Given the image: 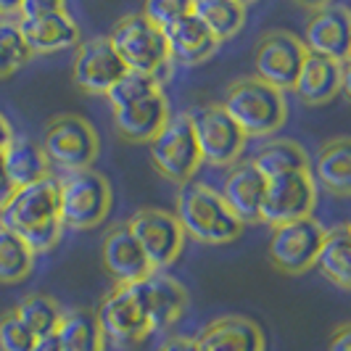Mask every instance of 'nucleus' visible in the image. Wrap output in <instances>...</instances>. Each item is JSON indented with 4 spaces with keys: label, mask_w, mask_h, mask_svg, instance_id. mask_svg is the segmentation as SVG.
<instances>
[{
    "label": "nucleus",
    "mask_w": 351,
    "mask_h": 351,
    "mask_svg": "<svg viewBox=\"0 0 351 351\" xmlns=\"http://www.w3.org/2000/svg\"><path fill=\"white\" fill-rule=\"evenodd\" d=\"M306 48L296 35L285 29H272L259 40L254 53V69L256 80L275 90H293V82L299 77V69L304 64Z\"/></svg>",
    "instance_id": "nucleus-13"
},
{
    "label": "nucleus",
    "mask_w": 351,
    "mask_h": 351,
    "mask_svg": "<svg viewBox=\"0 0 351 351\" xmlns=\"http://www.w3.org/2000/svg\"><path fill=\"white\" fill-rule=\"evenodd\" d=\"M158 90H161V82H158V80L145 77V74H135V71H127L122 80L106 93V98H108L111 108L117 111V108H124V106H130V104H138V101L154 95Z\"/></svg>",
    "instance_id": "nucleus-33"
},
{
    "label": "nucleus",
    "mask_w": 351,
    "mask_h": 351,
    "mask_svg": "<svg viewBox=\"0 0 351 351\" xmlns=\"http://www.w3.org/2000/svg\"><path fill=\"white\" fill-rule=\"evenodd\" d=\"M0 228L19 235L32 254H45L61 241L58 180L43 177L27 188H16L0 209Z\"/></svg>",
    "instance_id": "nucleus-1"
},
{
    "label": "nucleus",
    "mask_w": 351,
    "mask_h": 351,
    "mask_svg": "<svg viewBox=\"0 0 351 351\" xmlns=\"http://www.w3.org/2000/svg\"><path fill=\"white\" fill-rule=\"evenodd\" d=\"M346 82H349L346 64H338V61H330L325 56L306 51L299 77L293 82V90L306 106H325L346 88Z\"/></svg>",
    "instance_id": "nucleus-19"
},
{
    "label": "nucleus",
    "mask_w": 351,
    "mask_h": 351,
    "mask_svg": "<svg viewBox=\"0 0 351 351\" xmlns=\"http://www.w3.org/2000/svg\"><path fill=\"white\" fill-rule=\"evenodd\" d=\"M56 333L61 341V351H104L106 338L98 328L93 309L80 306V309L64 312Z\"/></svg>",
    "instance_id": "nucleus-29"
},
{
    "label": "nucleus",
    "mask_w": 351,
    "mask_h": 351,
    "mask_svg": "<svg viewBox=\"0 0 351 351\" xmlns=\"http://www.w3.org/2000/svg\"><path fill=\"white\" fill-rule=\"evenodd\" d=\"M124 74L127 69L117 51L111 48L108 37H90L77 48L71 77L80 90H85L90 95H106Z\"/></svg>",
    "instance_id": "nucleus-16"
},
{
    "label": "nucleus",
    "mask_w": 351,
    "mask_h": 351,
    "mask_svg": "<svg viewBox=\"0 0 351 351\" xmlns=\"http://www.w3.org/2000/svg\"><path fill=\"white\" fill-rule=\"evenodd\" d=\"M95 319L104 338H111L117 346L141 343L148 333H154L132 285H117L114 291H108L95 312Z\"/></svg>",
    "instance_id": "nucleus-14"
},
{
    "label": "nucleus",
    "mask_w": 351,
    "mask_h": 351,
    "mask_svg": "<svg viewBox=\"0 0 351 351\" xmlns=\"http://www.w3.org/2000/svg\"><path fill=\"white\" fill-rule=\"evenodd\" d=\"M222 111L230 117L243 138H264L278 132L288 119V106L280 90L259 82L256 77H246L232 82L225 95Z\"/></svg>",
    "instance_id": "nucleus-3"
},
{
    "label": "nucleus",
    "mask_w": 351,
    "mask_h": 351,
    "mask_svg": "<svg viewBox=\"0 0 351 351\" xmlns=\"http://www.w3.org/2000/svg\"><path fill=\"white\" fill-rule=\"evenodd\" d=\"M3 177L5 175H3V154H0V180H3Z\"/></svg>",
    "instance_id": "nucleus-42"
},
{
    "label": "nucleus",
    "mask_w": 351,
    "mask_h": 351,
    "mask_svg": "<svg viewBox=\"0 0 351 351\" xmlns=\"http://www.w3.org/2000/svg\"><path fill=\"white\" fill-rule=\"evenodd\" d=\"M161 351H198V343H195V338H188V335H172Z\"/></svg>",
    "instance_id": "nucleus-37"
},
{
    "label": "nucleus",
    "mask_w": 351,
    "mask_h": 351,
    "mask_svg": "<svg viewBox=\"0 0 351 351\" xmlns=\"http://www.w3.org/2000/svg\"><path fill=\"white\" fill-rule=\"evenodd\" d=\"M14 8H16V3L14 5H0V14H14Z\"/></svg>",
    "instance_id": "nucleus-41"
},
{
    "label": "nucleus",
    "mask_w": 351,
    "mask_h": 351,
    "mask_svg": "<svg viewBox=\"0 0 351 351\" xmlns=\"http://www.w3.org/2000/svg\"><path fill=\"white\" fill-rule=\"evenodd\" d=\"M351 232L349 225H338L333 230H325V238H322V246L317 254V267L319 272L328 278V280L338 285L341 291H349L351 288Z\"/></svg>",
    "instance_id": "nucleus-27"
},
{
    "label": "nucleus",
    "mask_w": 351,
    "mask_h": 351,
    "mask_svg": "<svg viewBox=\"0 0 351 351\" xmlns=\"http://www.w3.org/2000/svg\"><path fill=\"white\" fill-rule=\"evenodd\" d=\"M251 167L269 182L278 177L293 175V172H306L309 169V156L293 141H269L259 148V154L254 156Z\"/></svg>",
    "instance_id": "nucleus-28"
},
{
    "label": "nucleus",
    "mask_w": 351,
    "mask_h": 351,
    "mask_svg": "<svg viewBox=\"0 0 351 351\" xmlns=\"http://www.w3.org/2000/svg\"><path fill=\"white\" fill-rule=\"evenodd\" d=\"M11 138H14V132H11V124H8V119L0 114V154H3V148L11 143Z\"/></svg>",
    "instance_id": "nucleus-39"
},
{
    "label": "nucleus",
    "mask_w": 351,
    "mask_h": 351,
    "mask_svg": "<svg viewBox=\"0 0 351 351\" xmlns=\"http://www.w3.org/2000/svg\"><path fill=\"white\" fill-rule=\"evenodd\" d=\"M164 43H167V53L169 61L182 64V66H198L204 64L209 56L217 51V40L206 32V27L191 14V8L185 14L172 19L164 29H158Z\"/></svg>",
    "instance_id": "nucleus-18"
},
{
    "label": "nucleus",
    "mask_w": 351,
    "mask_h": 351,
    "mask_svg": "<svg viewBox=\"0 0 351 351\" xmlns=\"http://www.w3.org/2000/svg\"><path fill=\"white\" fill-rule=\"evenodd\" d=\"M315 182L338 198L351 193V141L346 135L328 141L315 161Z\"/></svg>",
    "instance_id": "nucleus-25"
},
{
    "label": "nucleus",
    "mask_w": 351,
    "mask_h": 351,
    "mask_svg": "<svg viewBox=\"0 0 351 351\" xmlns=\"http://www.w3.org/2000/svg\"><path fill=\"white\" fill-rule=\"evenodd\" d=\"M132 291L141 301L143 312L151 322V330H164L177 322L188 309V291L169 275L151 272L143 280L132 282Z\"/></svg>",
    "instance_id": "nucleus-17"
},
{
    "label": "nucleus",
    "mask_w": 351,
    "mask_h": 351,
    "mask_svg": "<svg viewBox=\"0 0 351 351\" xmlns=\"http://www.w3.org/2000/svg\"><path fill=\"white\" fill-rule=\"evenodd\" d=\"M330 351H351V325H338L330 333Z\"/></svg>",
    "instance_id": "nucleus-36"
},
{
    "label": "nucleus",
    "mask_w": 351,
    "mask_h": 351,
    "mask_svg": "<svg viewBox=\"0 0 351 351\" xmlns=\"http://www.w3.org/2000/svg\"><path fill=\"white\" fill-rule=\"evenodd\" d=\"M108 43L122 58L127 71L145 74V77L164 82L169 64H172L167 53V43L156 27L143 19V14H127L119 19L108 35Z\"/></svg>",
    "instance_id": "nucleus-5"
},
{
    "label": "nucleus",
    "mask_w": 351,
    "mask_h": 351,
    "mask_svg": "<svg viewBox=\"0 0 351 351\" xmlns=\"http://www.w3.org/2000/svg\"><path fill=\"white\" fill-rule=\"evenodd\" d=\"M193 138L198 145V156L206 164L214 167H232L238 156L246 148L243 132L230 122V117L222 111L219 104L198 106L195 111L188 114Z\"/></svg>",
    "instance_id": "nucleus-9"
},
{
    "label": "nucleus",
    "mask_w": 351,
    "mask_h": 351,
    "mask_svg": "<svg viewBox=\"0 0 351 351\" xmlns=\"http://www.w3.org/2000/svg\"><path fill=\"white\" fill-rule=\"evenodd\" d=\"M11 193H14V188H11V185H8V180L3 177V180H0V209L5 206V201L11 198Z\"/></svg>",
    "instance_id": "nucleus-40"
},
{
    "label": "nucleus",
    "mask_w": 351,
    "mask_h": 351,
    "mask_svg": "<svg viewBox=\"0 0 351 351\" xmlns=\"http://www.w3.org/2000/svg\"><path fill=\"white\" fill-rule=\"evenodd\" d=\"M40 148L48 164L56 169H64L66 175V172L93 169V161L101 154V138L85 117L58 114L45 127V138Z\"/></svg>",
    "instance_id": "nucleus-7"
},
{
    "label": "nucleus",
    "mask_w": 351,
    "mask_h": 351,
    "mask_svg": "<svg viewBox=\"0 0 351 351\" xmlns=\"http://www.w3.org/2000/svg\"><path fill=\"white\" fill-rule=\"evenodd\" d=\"M325 238V228L315 217H304L280 228H272L267 256L282 275H304L317 262V254Z\"/></svg>",
    "instance_id": "nucleus-10"
},
{
    "label": "nucleus",
    "mask_w": 351,
    "mask_h": 351,
    "mask_svg": "<svg viewBox=\"0 0 351 351\" xmlns=\"http://www.w3.org/2000/svg\"><path fill=\"white\" fill-rule=\"evenodd\" d=\"M101 259H104L106 272L117 280V285H132L154 272L127 225H117L106 232Z\"/></svg>",
    "instance_id": "nucleus-20"
},
{
    "label": "nucleus",
    "mask_w": 351,
    "mask_h": 351,
    "mask_svg": "<svg viewBox=\"0 0 351 351\" xmlns=\"http://www.w3.org/2000/svg\"><path fill=\"white\" fill-rule=\"evenodd\" d=\"M198 351H264L267 338L264 330L248 317L225 315L217 317L195 338Z\"/></svg>",
    "instance_id": "nucleus-21"
},
{
    "label": "nucleus",
    "mask_w": 351,
    "mask_h": 351,
    "mask_svg": "<svg viewBox=\"0 0 351 351\" xmlns=\"http://www.w3.org/2000/svg\"><path fill=\"white\" fill-rule=\"evenodd\" d=\"M169 114V101L167 95L158 90L154 95L143 98L138 104H130L124 108L114 111V127L117 135L127 143H151L161 132V127L167 124Z\"/></svg>",
    "instance_id": "nucleus-22"
},
{
    "label": "nucleus",
    "mask_w": 351,
    "mask_h": 351,
    "mask_svg": "<svg viewBox=\"0 0 351 351\" xmlns=\"http://www.w3.org/2000/svg\"><path fill=\"white\" fill-rule=\"evenodd\" d=\"M185 11H188V3H182V0H151L143 8V19L148 24H154L156 29H164L172 19H177Z\"/></svg>",
    "instance_id": "nucleus-35"
},
{
    "label": "nucleus",
    "mask_w": 351,
    "mask_h": 351,
    "mask_svg": "<svg viewBox=\"0 0 351 351\" xmlns=\"http://www.w3.org/2000/svg\"><path fill=\"white\" fill-rule=\"evenodd\" d=\"M317 204V182L312 172H293L267 182L259 222L269 228H280L304 217H312Z\"/></svg>",
    "instance_id": "nucleus-12"
},
{
    "label": "nucleus",
    "mask_w": 351,
    "mask_h": 351,
    "mask_svg": "<svg viewBox=\"0 0 351 351\" xmlns=\"http://www.w3.org/2000/svg\"><path fill=\"white\" fill-rule=\"evenodd\" d=\"M35 267V254L27 243L0 228V282H21Z\"/></svg>",
    "instance_id": "nucleus-31"
},
{
    "label": "nucleus",
    "mask_w": 351,
    "mask_h": 351,
    "mask_svg": "<svg viewBox=\"0 0 351 351\" xmlns=\"http://www.w3.org/2000/svg\"><path fill=\"white\" fill-rule=\"evenodd\" d=\"M19 32L32 56H48L77 45L80 27L58 0H21L14 8Z\"/></svg>",
    "instance_id": "nucleus-4"
},
{
    "label": "nucleus",
    "mask_w": 351,
    "mask_h": 351,
    "mask_svg": "<svg viewBox=\"0 0 351 351\" xmlns=\"http://www.w3.org/2000/svg\"><path fill=\"white\" fill-rule=\"evenodd\" d=\"M177 222L185 235L195 238L198 243L222 246L235 241L243 225L230 214L219 191H214L204 182H188L177 195Z\"/></svg>",
    "instance_id": "nucleus-2"
},
{
    "label": "nucleus",
    "mask_w": 351,
    "mask_h": 351,
    "mask_svg": "<svg viewBox=\"0 0 351 351\" xmlns=\"http://www.w3.org/2000/svg\"><path fill=\"white\" fill-rule=\"evenodd\" d=\"M3 175L8 180V185L16 191L51 175V164L35 141L11 138V143L3 148Z\"/></svg>",
    "instance_id": "nucleus-24"
},
{
    "label": "nucleus",
    "mask_w": 351,
    "mask_h": 351,
    "mask_svg": "<svg viewBox=\"0 0 351 351\" xmlns=\"http://www.w3.org/2000/svg\"><path fill=\"white\" fill-rule=\"evenodd\" d=\"M151 161L161 177L177 185H188L201 167L198 145L193 138V127L188 114H175L161 127L154 141L148 143Z\"/></svg>",
    "instance_id": "nucleus-8"
},
{
    "label": "nucleus",
    "mask_w": 351,
    "mask_h": 351,
    "mask_svg": "<svg viewBox=\"0 0 351 351\" xmlns=\"http://www.w3.org/2000/svg\"><path fill=\"white\" fill-rule=\"evenodd\" d=\"M29 58H32V53L27 48L21 32H19L14 14H0V80L11 77Z\"/></svg>",
    "instance_id": "nucleus-32"
},
{
    "label": "nucleus",
    "mask_w": 351,
    "mask_h": 351,
    "mask_svg": "<svg viewBox=\"0 0 351 351\" xmlns=\"http://www.w3.org/2000/svg\"><path fill=\"white\" fill-rule=\"evenodd\" d=\"M304 48L330 61L346 64L351 53V14L346 5L319 3L312 8L304 29Z\"/></svg>",
    "instance_id": "nucleus-15"
},
{
    "label": "nucleus",
    "mask_w": 351,
    "mask_h": 351,
    "mask_svg": "<svg viewBox=\"0 0 351 351\" xmlns=\"http://www.w3.org/2000/svg\"><path fill=\"white\" fill-rule=\"evenodd\" d=\"M14 315L24 322V328L29 333L40 338V335H51L58 330L61 325V306L48 296H27L24 301H19V306L14 309Z\"/></svg>",
    "instance_id": "nucleus-30"
},
{
    "label": "nucleus",
    "mask_w": 351,
    "mask_h": 351,
    "mask_svg": "<svg viewBox=\"0 0 351 351\" xmlns=\"http://www.w3.org/2000/svg\"><path fill=\"white\" fill-rule=\"evenodd\" d=\"M35 335L24 328L14 312L0 317V351H32Z\"/></svg>",
    "instance_id": "nucleus-34"
},
{
    "label": "nucleus",
    "mask_w": 351,
    "mask_h": 351,
    "mask_svg": "<svg viewBox=\"0 0 351 351\" xmlns=\"http://www.w3.org/2000/svg\"><path fill=\"white\" fill-rule=\"evenodd\" d=\"M111 185L98 169H80L58 177V214L64 228H98L111 211Z\"/></svg>",
    "instance_id": "nucleus-6"
},
{
    "label": "nucleus",
    "mask_w": 351,
    "mask_h": 351,
    "mask_svg": "<svg viewBox=\"0 0 351 351\" xmlns=\"http://www.w3.org/2000/svg\"><path fill=\"white\" fill-rule=\"evenodd\" d=\"M264 191H267V180L248 161V164H235L230 169V175L225 177V188L219 191V195H222L230 214L241 225H256L259 211H262Z\"/></svg>",
    "instance_id": "nucleus-23"
},
{
    "label": "nucleus",
    "mask_w": 351,
    "mask_h": 351,
    "mask_svg": "<svg viewBox=\"0 0 351 351\" xmlns=\"http://www.w3.org/2000/svg\"><path fill=\"white\" fill-rule=\"evenodd\" d=\"M188 8L217 40V45L238 35L246 21V5L238 0H193Z\"/></svg>",
    "instance_id": "nucleus-26"
},
{
    "label": "nucleus",
    "mask_w": 351,
    "mask_h": 351,
    "mask_svg": "<svg viewBox=\"0 0 351 351\" xmlns=\"http://www.w3.org/2000/svg\"><path fill=\"white\" fill-rule=\"evenodd\" d=\"M32 351H61V341H58V333L51 335H40L32 343Z\"/></svg>",
    "instance_id": "nucleus-38"
},
{
    "label": "nucleus",
    "mask_w": 351,
    "mask_h": 351,
    "mask_svg": "<svg viewBox=\"0 0 351 351\" xmlns=\"http://www.w3.org/2000/svg\"><path fill=\"white\" fill-rule=\"evenodd\" d=\"M127 230L138 241L141 251L151 264L154 272L175 262L185 246V232L180 228L175 214L161 209H141L135 211L127 222Z\"/></svg>",
    "instance_id": "nucleus-11"
}]
</instances>
